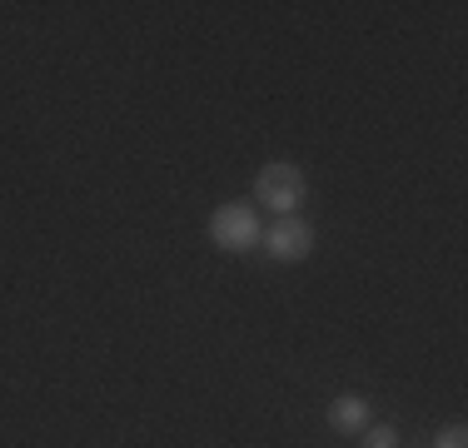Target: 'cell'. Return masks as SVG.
Instances as JSON below:
<instances>
[{"instance_id":"cell-1","label":"cell","mask_w":468,"mask_h":448,"mask_svg":"<svg viewBox=\"0 0 468 448\" xmlns=\"http://www.w3.org/2000/svg\"><path fill=\"white\" fill-rule=\"evenodd\" d=\"M309 199V179L299 165H289V160H270L260 175H254V205H264V209H274V215H294L299 205Z\"/></svg>"},{"instance_id":"cell-2","label":"cell","mask_w":468,"mask_h":448,"mask_svg":"<svg viewBox=\"0 0 468 448\" xmlns=\"http://www.w3.org/2000/svg\"><path fill=\"white\" fill-rule=\"evenodd\" d=\"M260 209L250 205V199H225V205L209 215V240H215V250L225 254H250L254 244H260Z\"/></svg>"},{"instance_id":"cell-3","label":"cell","mask_w":468,"mask_h":448,"mask_svg":"<svg viewBox=\"0 0 468 448\" xmlns=\"http://www.w3.org/2000/svg\"><path fill=\"white\" fill-rule=\"evenodd\" d=\"M264 240V254H270L274 264H304L309 254H314V224L309 219H299V215H284V219H274L270 229L260 234Z\"/></svg>"},{"instance_id":"cell-4","label":"cell","mask_w":468,"mask_h":448,"mask_svg":"<svg viewBox=\"0 0 468 448\" xmlns=\"http://www.w3.org/2000/svg\"><path fill=\"white\" fill-rule=\"evenodd\" d=\"M324 419H329L334 433H364L374 423V409H369V399H364V394H339L324 409Z\"/></svg>"},{"instance_id":"cell-5","label":"cell","mask_w":468,"mask_h":448,"mask_svg":"<svg viewBox=\"0 0 468 448\" xmlns=\"http://www.w3.org/2000/svg\"><path fill=\"white\" fill-rule=\"evenodd\" d=\"M364 448H399V429L394 423H369L364 429Z\"/></svg>"},{"instance_id":"cell-6","label":"cell","mask_w":468,"mask_h":448,"mask_svg":"<svg viewBox=\"0 0 468 448\" xmlns=\"http://www.w3.org/2000/svg\"><path fill=\"white\" fill-rule=\"evenodd\" d=\"M433 448H468V429H463V423H449V429H439Z\"/></svg>"}]
</instances>
